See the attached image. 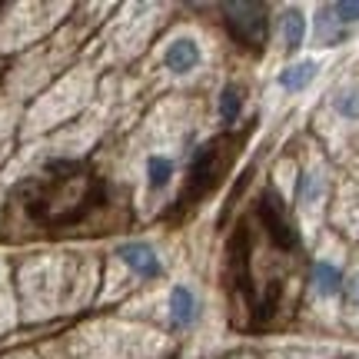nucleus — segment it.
Returning <instances> with one entry per match:
<instances>
[{"label": "nucleus", "instance_id": "nucleus-1", "mask_svg": "<svg viewBox=\"0 0 359 359\" xmlns=\"http://www.w3.org/2000/svg\"><path fill=\"white\" fill-rule=\"evenodd\" d=\"M13 200L30 226L43 233H67L87 226L110 203L107 180L77 160H50L40 177L17 187Z\"/></svg>", "mask_w": 359, "mask_h": 359}, {"label": "nucleus", "instance_id": "nucleus-2", "mask_svg": "<svg viewBox=\"0 0 359 359\" xmlns=\"http://www.w3.org/2000/svg\"><path fill=\"white\" fill-rule=\"evenodd\" d=\"M243 143V137H233V133H223V137H213L210 143H203L196 154H193L190 167H187V180H183V190H180L177 210L173 213H183V210H193L196 203H203L210 193L219 187V180L226 177V170L233 167L236 160V147Z\"/></svg>", "mask_w": 359, "mask_h": 359}, {"label": "nucleus", "instance_id": "nucleus-3", "mask_svg": "<svg viewBox=\"0 0 359 359\" xmlns=\"http://www.w3.org/2000/svg\"><path fill=\"white\" fill-rule=\"evenodd\" d=\"M223 20L230 37L250 53H263L269 37V7L266 4H226Z\"/></svg>", "mask_w": 359, "mask_h": 359}, {"label": "nucleus", "instance_id": "nucleus-4", "mask_svg": "<svg viewBox=\"0 0 359 359\" xmlns=\"http://www.w3.org/2000/svg\"><path fill=\"white\" fill-rule=\"evenodd\" d=\"M257 217H259L263 233H266V240L276 246L280 253H296V250H299V233H296L293 219H290V213H286L283 200L276 196V190H266L263 196H259Z\"/></svg>", "mask_w": 359, "mask_h": 359}, {"label": "nucleus", "instance_id": "nucleus-5", "mask_svg": "<svg viewBox=\"0 0 359 359\" xmlns=\"http://www.w3.org/2000/svg\"><path fill=\"white\" fill-rule=\"evenodd\" d=\"M116 257L123 259L137 276H143V280H156V276H163V263H160V257L154 253V246H147V243H120Z\"/></svg>", "mask_w": 359, "mask_h": 359}, {"label": "nucleus", "instance_id": "nucleus-6", "mask_svg": "<svg viewBox=\"0 0 359 359\" xmlns=\"http://www.w3.org/2000/svg\"><path fill=\"white\" fill-rule=\"evenodd\" d=\"M200 316V303H196V296H193L190 286H173V293H170V323L180 326V330H187L193 326Z\"/></svg>", "mask_w": 359, "mask_h": 359}, {"label": "nucleus", "instance_id": "nucleus-7", "mask_svg": "<svg viewBox=\"0 0 359 359\" xmlns=\"http://www.w3.org/2000/svg\"><path fill=\"white\" fill-rule=\"evenodd\" d=\"M163 64H167V70H173V74H190V70H196V64H200L196 40H190V37L173 40L167 47V53H163Z\"/></svg>", "mask_w": 359, "mask_h": 359}, {"label": "nucleus", "instance_id": "nucleus-8", "mask_svg": "<svg viewBox=\"0 0 359 359\" xmlns=\"http://www.w3.org/2000/svg\"><path fill=\"white\" fill-rule=\"evenodd\" d=\"M280 37H283V47L286 50H296L299 43H303V37H306V17H303V11H296V7H290V11L280 17Z\"/></svg>", "mask_w": 359, "mask_h": 359}, {"label": "nucleus", "instance_id": "nucleus-9", "mask_svg": "<svg viewBox=\"0 0 359 359\" xmlns=\"http://www.w3.org/2000/svg\"><path fill=\"white\" fill-rule=\"evenodd\" d=\"M343 273H339V266H333V263H326V259H320L316 266H313V286H316V293L320 296H336L343 293Z\"/></svg>", "mask_w": 359, "mask_h": 359}, {"label": "nucleus", "instance_id": "nucleus-10", "mask_svg": "<svg viewBox=\"0 0 359 359\" xmlns=\"http://www.w3.org/2000/svg\"><path fill=\"white\" fill-rule=\"evenodd\" d=\"M316 60H299V64L293 67H286L280 74V87L283 90H290V93H296V90H303L306 83H313V77H316Z\"/></svg>", "mask_w": 359, "mask_h": 359}, {"label": "nucleus", "instance_id": "nucleus-11", "mask_svg": "<svg viewBox=\"0 0 359 359\" xmlns=\"http://www.w3.org/2000/svg\"><path fill=\"white\" fill-rule=\"evenodd\" d=\"M343 37H346V30L333 17V7H323L320 17H316V40H320L323 47H336Z\"/></svg>", "mask_w": 359, "mask_h": 359}, {"label": "nucleus", "instance_id": "nucleus-12", "mask_svg": "<svg viewBox=\"0 0 359 359\" xmlns=\"http://www.w3.org/2000/svg\"><path fill=\"white\" fill-rule=\"evenodd\" d=\"M243 114V87H236V83H226L223 93H219V120L223 123H236Z\"/></svg>", "mask_w": 359, "mask_h": 359}, {"label": "nucleus", "instance_id": "nucleus-13", "mask_svg": "<svg viewBox=\"0 0 359 359\" xmlns=\"http://www.w3.org/2000/svg\"><path fill=\"white\" fill-rule=\"evenodd\" d=\"M147 180H150V190H163L170 180H173V160L170 156H150L147 160Z\"/></svg>", "mask_w": 359, "mask_h": 359}, {"label": "nucleus", "instance_id": "nucleus-14", "mask_svg": "<svg viewBox=\"0 0 359 359\" xmlns=\"http://www.w3.org/2000/svg\"><path fill=\"white\" fill-rule=\"evenodd\" d=\"M336 110H339V116H346V120H359V87L343 90L336 97Z\"/></svg>", "mask_w": 359, "mask_h": 359}, {"label": "nucleus", "instance_id": "nucleus-15", "mask_svg": "<svg viewBox=\"0 0 359 359\" xmlns=\"http://www.w3.org/2000/svg\"><path fill=\"white\" fill-rule=\"evenodd\" d=\"M333 17L339 24H356L359 20V0H339V4H333Z\"/></svg>", "mask_w": 359, "mask_h": 359}, {"label": "nucleus", "instance_id": "nucleus-16", "mask_svg": "<svg viewBox=\"0 0 359 359\" xmlns=\"http://www.w3.org/2000/svg\"><path fill=\"white\" fill-rule=\"evenodd\" d=\"M343 296H346V303H353V306L359 303V273H356V276H349V280L343 283Z\"/></svg>", "mask_w": 359, "mask_h": 359}, {"label": "nucleus", "instance_id": "nucleus-17", "mask_svg": "<svg viewBox=\"0 0 359 359\" xmlns=\"http://www.w3.org/2000/svg\"><path fill=\"white\" fill-rule=\"evenodd\" d=\"M313 193H316V183H313V177L306 173V177L299 180V200H309Z\"/></svg>", "mask_w": 359, "mask_h": 359}, {"label": "nucleus", "instance_id": "nucleus-18", "mask_svg": "<svg viewBox=\"0 0 359 359\" xmlns=\"http://www.w3.org/2000/svg\"><path fill=\"white\" fill-rule=\"evenodd\" d=\"M0 7H4V4H0Z\"/></svg>", "mask_w": 359, "mask_h": 359}]
</instances>
